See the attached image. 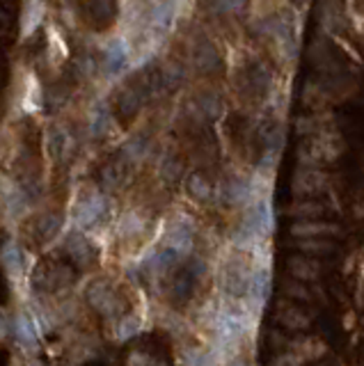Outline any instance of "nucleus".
Listing matches in <instances>:
<instances>
[{
    "instance_id": "obj_2",
    "label": "nucleus",
    "mask_w": 364,
    "mask_h": 366,
    "mask_svg": "<svg viewBox=\"0 0 364 366\" xmlns=\"http://www.w3.org/2000/svg\"><path fill=\"white\" fill-rule=\"evenodd\" d=\"M250 273H252V268L247 266L243 259H229L225 275H223L225 291L232 297H243L247 282H250Z\"/></svg>"
},
{
    "instance_id": "obj_4",
    "label": "nucleus",
    "mask_w": 364,
    "mask_h": 366,
    "mask_svg": "<svg viewBox=\"0 0 364 366\" xmlns=\"http://www.w3.org/2000/svg\"><path fill=\"white\" fill-rule=\"evenodd\" d=\"M175 18H177L175 0H163V3L154 7V12H151V28H154L158 35H165L170 33V28L175 25Z\"/></svg>"
},
{
    "instance_id": "obj_3",
    "label": "nucleus",
    "mask_w": 364,
    "mask_h": 366,
    "mask_svg": "<svg viewBox=\"0 0 364 366\" xmlns=\"http://www.w3.org/2000/svg\"><path fill=\"white\" fill-rule=\"evenodd\" d=\"M129 64V46L124 40H112L108 46H105V53H103V66L108 76H117L127 69Z\"/></svg>"
},
{
    "instance_id": "obj_5",
    "label": "nucleus",
    "mask_w": 364,
    "mask_h": 366,
    "mask_svg": "<svg viewBox=\"0 0 364 366\" xmlns=\"http://www.w3.org/2000/svg\"><path fill=\"white\" fill-rule=\"evenodd\" d=\"M168 247L177 254H186L193 247V229L184 223H175L168 231Z\"/></svg>"
},
{
    "instance_id": "obj_21",
    "label": "nucleus",
    "mask_w": 364,
    "mask_h": 366,
    "mask_svg": "<svg viewBox=\"0 0 364 366\" xmlns=\"http://www.w3.org/2000/svg\"><path fill=\"white\" fill-rule=\"evenodd\" d=\"M5 332H7V325H5V319H3V316H0V339L5 336Z\"/></svg>"
},
{
    "instance_id": "obj_12",
    "label": "nucleus",
    "mask_w": 364,
    "mask_h": 366,
    "mask_svg": "<svg viewBox=\"0 0 364 366\" xmlns=\"http://www.w3.org/2000/svg\"><path fill=\"white\" fill-rule=\"evenodd\" d=\"M16 334H18V341H21L23 346H35L37 343V330H35L30 316H25V314L18 316V321H16Z\"/></svg>"
},
{
    "instance_id": "obj_7",
    "label": "nucleus",
    "mask_w": 364,
    "mask_h": 366,
    "mask_svg": "<svg viewBox=\"0 0 364 366\" xmlns=\"http://www.w3.org/2000/svg\"><path fill=\"white\" fill-rule=\"evenodd\" d=\"M325 186V177L321 172H300L293 181L295 195H312V192H319Z\"/></svg>"
},
{
    "instance_id": "obj_18",
    "label": "nucleus",
    "mask_w": 364,
    "mask_h": 366,
    "mask_svg": "<svg viewBox=\"0 0 364 366\" xmlns=\"http://www.w3.org/2000/svg\"><path fill=\"white\" fill-rule=\"evenodd\" d=\"M300 247L305 249V252H328V249H332L330 243H319V240H303Z\"/></svg>"
},
{
    "instance_id": "obj_16",
    "label": "nucleus",
    "mask_w": 364,
    "mask_h": 366,
    "mask_svg": "<svg viewBox=\"0 0 364 366\" xmlns=\"http://www.w3.org/2000/svg\"><path fill=\"white\" fill-rule=\"evenodd\" d=\"M190 192H193V195L197 197V199H206L209 197V192H211V186L209 183L199 177V175H195V177H190Z\"/></svg>"
},
{
    "instance_id": "obj_9",
    "label": "nucleus",
    "mask_w": 364,
    "mask_h": 366,
    "mask_svg": "<svg viewBox=\"0 0 364 366\" xmlns=\"http://www.w3.org/2000/svg\"><path fill=\"white\" fill-rule=\"evenodd\" d=\"M293 236H300V238H316V236H323V234H334L332 225L328 223H316V220H305V223L293 225Z\"/></svg>"
},
{
    "instance_id": "obj_19",
    "label": "nucleus",
    "mask_w": 364,
    "mask_h": 366,
    "mask_svg": "<svg viewBox=\"0 0 364 366\" xmlns=\"http://www.w3.org/2000/svg\"><path fill=\"white\" fill-rule=\"evenodd\" d=\"M218 7H220V9H225V12H232V9H238V7H243V5L234 3V0H220Z\"/></svg>"
},
{
    "instance_id": "obj_17",
    "label": "nucleus",
    "mask_w": 364,
    "mask_h": 366,
    "mask_svg": "<svg viewBox=\"0 0 364 366\" xmlns=\"http://www.w3.org/2000/svg\"><path fill=\"white\" fill-rule=\"evenodd\" d=\"M305 360L300 358V355H295V353H282L280 358H277L273 362V366H300Z\"/></svg>"
},
{
    "instance_id": "obj_6",
    "label": "nucleus",
    "mask_w": 364,
    "mask_h": 366,
    "mask_svg": "<svg viewBox=\"0 0 364 366\" xmlns=\"http://www.w3.org/2000/svg\"><path fill=\"white\" fill-rule=\"evenodd\" d=\"M112 0H90L88 7H85V18H88V23H92L94 28H105L110 21H112Z\"/></svg>"
},
{
    "instance_id": "obj_13",
    "label": "nucleus",
    "mask_w": 364,
    "mask_h": 366,
    "mask_svg": "<svg viewBox=\"0 0 364 366\" xmlns=\"http://www.w3.org/2000/svg\"><path fill=\"white\" fill-rule=\"evenodd\" d=\"M291 273L295 279H316L319 277V266H316L314 261H310V259H293L291 261Z\"/></svg>"
},
{
    "instance_id": "obj_10",
    "label": "nucleus",
    "mask_w": 364,
    "mask_h": 366,
    "mask_svg": "<svg viewBox=\"0 0 364 366\" xmlns=\"http://www.w3.org/2000/svg\"><path fill=\"white\" fill-rule=\"evenodd\" d=\"M186 366H220V360L213 350L190 348L186 350Z\"/></svg>"
},
{
    "instance_id": "obj_22",
    "label": "nucleus",
    "mask_w": 364,
    "mask_h": 366,
    "mask_svg": "<svg viewBox=\"0 0 364 366\" xmlns=\"http://www.w3.org/2000/svg\"><path fill=\"white\" fill-rule=\"evenodd\" d=\"M229 366H247L243 360H236V362H232V364H229Z\"/></svg>"
},
{
    "instance_id": "obj_8",
    "label": "nucleus",
    "mask_w": 364,
    "mask_h": 366,
    "mask_svg": "<svg viewBox=\"0 0 364 366\" xmlns=\"http://www.w3.org/2000/svg\"><path fill=\"white\" fill-rule=\"evenodd\" d=\"M3 266H5L7 275L12 277L14 282L21 277V273H23V252L14 243H7L3 247Z\"/></svg>"
},
{
    "instance_id": "obj_20",
    "label": "nucleus",
    "mask_w": 364,
    "mask_h": 366,
    "mask_svg": "<svg viewBox=\"0 0 364 366\" xmlns=\"http://www.w3.org/2000/svg\"><path fill=\"white\" fill-rule=\"evenodd\" d=\"M289 293H291V295H298L300 300H305V297H307V291H305V288H295V286H291Z\"/></svg>"
},
{
    "instance_id": "obj_15",
    "label": "nucleus",
    "mask_w": 364,
    "mask_h": 366,
    "mask_svg": "<svg viewBox=\"0 0 364 366\" xmlns=\"http://www.w3.org/2000/svg\"><path fill=\"white\" fill-rule=\"evenodd\" d=\"M293 216H298V218H319L323 213V204H316V201H307V204H298L293 211H291Z\"/></svg>"
},
{
    "instance_id": "obj_11",
    "label": "nucleus",
    "mask_w": 364,
    "mask_h": 366,
    "mask_svg": "<svg viewBox=\"0 0 364 366\" xmlns=\"http://www.w3.org/2000/svg\"><path fill=\"white\" fill-rule=\"evenodd\" d=\"M280 321L286 330H305V327L310 325L307 316H305L300 309H295V307H289V309H282L280 314Z\"/></svg>"
},
{
    "instance_id": "obj_14",
    "label": "nucleus",
    "mask_w": 364,
    "mask_h": 366,
    "mask_svg": "<svg viewBox=\"0 0 364 366\" xmlns=\"http://www.w3.org/2000/svg\"><path fill=\"white\" fill-rule=\"evenodd\" d=\"M101 208H103V206H101V199H99L97 195H94V197H90L88 201H83V204L78 206V216H76V218H78L81 223H85V225H88V223H94V220L99 218Z\"/></svg>"
},
{
    "instance_id": "obj_1",
    "label": "nucleus",
    "mask_w": 364,
    "mask_h": 366,
    "mask_svg": "<svg viewBox=\"0 0 364 366\" xmlns=\"http://www.w3.org/2000/svg\"><path fill=\"white\" fill-rule=\"evenodd\" d=\"M268 288H271V268H252L250 282L245 288V307L250 309V314L262 312V307L266 305Z\"/></svg>"
}]
</instances>
